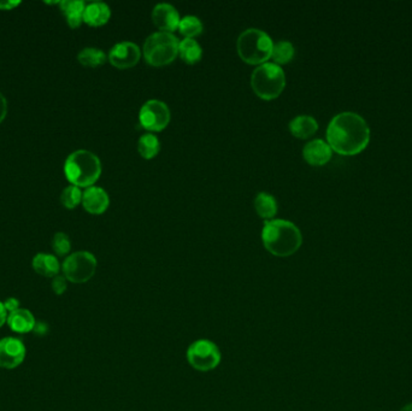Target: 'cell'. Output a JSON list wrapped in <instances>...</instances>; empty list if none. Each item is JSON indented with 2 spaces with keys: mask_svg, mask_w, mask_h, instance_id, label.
Returning a JSON list of instances; mask_svg holds the SVG:
<instances>
[{
  "mask_svg": "<svg viewBox=\"0 0 412 411\" xmlns=\"http://www.w3.org/2000/svg\"><path fill=\"white\" fill-rule=\"evenodd\" d=\"M327 139L331 150L340 155H357L369 144V126L358 113L343 111L331 118Z\"/></svg>",
  "mask_w": 412,
  "mask_h": 411,
  "instance_id": "cell-1",
  "label": "cell"
},
{
  "mask_svg": "<svg viewBox=\"0 0 412 411\" xmlns=\"http://www.w3.org/2000/svg\"><path fill=\"white\" fill-rule=\"evenodd\" d=\"M262 241L264 248L273 256L288 257L299 250L303 235L292 222L271 220L263 227Z\"/></svg>",
  "mask_w": 412,
  "mask_h": 411,
  "instance_id": "cell-2",
  "label": "cell"
},
{
  "mask_svg": "<svg viewBox=\"0 0 412 411\" xmlns=\"http://www.w3.org/2000/svg\"><path fill=\"white\" fill-rule=\"evenodd\" d=\"M64 174L74 186L92 187L101 178V159L87 150H77L66 158Z\"/></svg>",
  "mask_w": 412,
  "mask_h": 411,
  "instance_id": "cell-3",
  "label": "cell"
},
{
  "mask_svg": "<svg viewBox=\"0 0 412 411\" xmlns=\"http://www.w3.org/2000/svg\"><path fill=\"white\" fill-rule=\"evenodd\" d=\"M273 43L266 31L250 28L238 38L236 49L240 59L248 64H264L271 59Z\"/></svg>",
  "mask_w": 412,
  "mask_h": 411,
  "instance_id": "cell-4",
  "label": "cell"
},
{
  "mask_svg": "<svg viewBox=\"0 0 412 411\" xmlns=\"http://www.w3.org/2000/svg\"><path fill=\"white\" fill-rule=\"evenodd\" d=\"M251 86L259 98L264 101H273L285 89V71L275 63L261 64L252 71Z\"/></svg>",
  "mask_w": 412,
  "mask_h": 411,
  "instance_id": "cell-5",
  "label": "cell"
},
{
  "mask_svg": "<svg viewBox=\"0 0 412 411\" xmlns=\"http://www.w3.org/2000/svg\"><path fill=\"white\" fill-rule=\"evenodd\" d=\"M178 38L171 33L157 31L151 34L144 44V56L150 66L170 64L179 55Z\"/></svg>",
  "mask_w": 412,
  "mask_h": 411,
  "instance_id": "cell-6",
  "label": "cell"
},
{
  "mask_svg": "<svg viewBox=\"0 0 412 411\" xmlns=\"http://www.w3.org/2000/svg\"><path fill=\"white\" fill-rule=\"evenodd\" d=\"M187 361L198 372H211L220 365L222 355L220 347L208 339H199L193 342L186 352Z\"/></svg>",
  "mask_w": 412,
  "mask_h": 411,
  "instance_id": "cell-7",
  "label": "cell"
},
{
  "mask_svg": "<svg viewBox=\"0 0 412 411\" xmlns=\"http://www.w3.org/2000/svg\"><path fill=\"white\" fill-rule=\"evenodd\" d=\"M96 270V258L89 251H77L66 257L62 264L63 276L73 283H85Z\"/></svg>",
  "mask_w": 412,
  "mask_h": 411,
  "instance_id": "cell-8",
  "label": "cell"
},
{
  "mask_svg": "<svg viewBox=\"0 0 412 411\" xmlns=\"http://www.w3.org/2000/svg\"><path fill=\"white\" fill-rule=\"evenodd\" d=\"M139 118L144 128L152 132H159L169 124L170 110L166 103L151 99L141 106Z\"/></svg>",
  "mask_w": 412,
  "mask_h": 411,
  "instance_id": "cell-9",
  "label": "cell"
},
{
  "mask_svg": "<svg viewBox=\"0 0 412 411\" xmlns=\"http://www.w3.org/2000/svg\"><path fill=\"white\" fill-rule=\"evenodd\" d=\"M27 349L24 342L15 337L0 339V368L16 369L24 363Z\"/></svg>",
  "mask_w": 412,
  "mask_h": 411,
  "instance_id": "cell-10",
  "label": "cell"
},
{
  "mask_svg": "<svg viewBox=\"0 0 412 411\" xmlns=\"http://www.w3.org/2000/svg\"><path fill=\"white\" fill-rule=\"evenodd\" d=\"M140 49L136 44L131 41H122V43L116 44L112 47L109 54V61L112 66L119 68V69H128L136 66V63L140 61Z\"/></svg>",
  "mask_w": 412,
  "mask_h": 411,
  "instance_id": "cell-11",
  "label": "cell"
},
{
  "mask_svg": "<svg viewBox=\"0 0 412 411\" xmlns=\"http://www.w3.org/2000/svg\"><path fill=\"white\" fill-rule=\"evenodd\" d=\"M152 20L159 29H162V31L171 33L178 29L181 19H180L178 10L174 8L173 5L162 3L154 6V11H152Z\"/></svg>",
  "mask_w": 412,
  "mask_h": 411,
  "instance_id": "cell-12",
  "label": "cell"
},
{
  "mask_svg": "<svg viewBox=\"0 0 412 411\" xmlns=\"http://www.w3.org/2000/svg\"><path fill=\"white\" fill-rule=\"evenodd\" d=\"M110 204L108 193L101 187H89L82 194V206L86 211L93 215L105 213Z\"/></svg>",
  "mask_w": 412,
  "mask_h": 411,
  "instance_id": "cell-13",
  "label": "cell"
},
{
  "mask_svg": "<svg viewBox=\"0 0 412 411\" xmlns=\"http://www.w3.org/2000/svg\"><path fill=\"white\" fill-rule=\"evenodd\" d=\"M333 155V150L324 140L315 139L308 141L303 148L305 161L311 166H323L328 163Z\"/></svg>",
  "mask_w": 412,
  "mask_h": 411,
  "instance_id": "cell-14",
  "label": "cell"
},
{
  "mask_svg": "<svg viewBox=\"0 0 412 411\" xmlns=\"http://www.w3.org/2000/svg\"><path fill=\"white\" fill-rule=\"evenodd\" d=\"M6 325L15 333L26 334L34 330L36 321L31 311L19 308V310L12 311L8 315Z\"/></svg>",
  "mask_w": 412,
  "mask_h": 411,
  "instance_id": "cell-15",
  "label": "cell"
},
{
  "mask_svg": "<svg viewBox=\"0 0 412 411\" xmlns=\"http://www.w3.org/2000/svg\"><path fill=\"white\" fill-rule=\"evenodd\" d=\"M111 17V10L108 5L101 1H94L91 4L86 5L84 11V22L92 26V27H99L106 24Z\"/></svg>",
  "mask_w": 412,
  "mask_h": 411,
  "instance_id": "cell-16",
  "label": "cell"
},
{
  "mask_svg": "<svg viewBox=\"0 0 412 411\" xmlns=\"http://www.w3.org/2000/svg\"><path fill=\"white\" fill-rule=\"evenodd\" d=\"M33 269L39 275L45 276V278H52L58 275L61 270V264L58 262L57 257L50 253H38L35 255L31 262Z\"/></svg>",
  "mask_w": 412,
  "mask_h": 411,
  "instance_id": "cell-17",
  "label": "cell"
},
{
  "mask_svg": "<svg viewBox=\"0 0 412 411\" xmlns=\"http://www.w3.org/2000/svg\"><path fill=\"white\" fill-rule=\"evenodd\" d=\"M318 129L317 121L308 115H301V116L294 117L289 122V131L293 136H297L299 139H306L313 136Z\"/></svg>",
  "mask_w": 412,
  "mask_h": 411,
  "instance_id": "cell-18",
  "label": "cell"
},
{
  "mask_svg": "<svg viewBox=\"0 0 412 411\" xmlns=\"http://www.w3.org/2000/svg\"><path fill=\"white\" fill-rule=\"evenodd\" d=\"M63 15L66 16V22L71 28L80 27L84 21V11L86 5L81 0H64L59 3Z\"/></svg>",
  "mask_w": 412,
  "mask_h": 411,
  "instance_id": "cell-19",
  "label": "cell"
},
{
  "mask_svg": "<svg viewBox=\"0 0 412 411\" xmlns=\"http://www.w3.org/2000/svg\"><path fill=\"white\" fill-rule=\"evenodd\" d=\"M254 209L262 218H273L278 213V203L273 196L261 192L254 198Z\"/></svg>",
  "mask_w": 412,
  "mask_h": 411,
  "instance_id": "cell-20",
  "label": "cell"
},
{
  "mask_svg": "<svg viewBox=\"0 0 412 411\" xmlns=\"http://www.w3.org/2000/svg\"><path fill=\"white\" fill-rule=\"evenodd\" d=\"M179 55L186 63L194 64L201 61L203 50L201 45L197 43V40L186 38L179 45Z\"/></svg>",
  "mask_w": 412,
  "mask_h": 411,
  "instance_id": "cell-21",
  "label": "cell"
},
{
  "mask_svg": "<svg viewBox=\"0 0 412 411\" xmlns=\"http://www.w3.org/2000/svg\"><path fill=\"white\" fill-rule=\"evenodd\" d=\"M77 59L82 66L96 68V66H103L106 62V55L104 51L96 49V47H86L80 51V54L77 55Z\"/></svg>",
  "mask_w": 412,
  "mask_h": 411,
  "instance_id": "cell-22",
  "label": "cell"
},
{
  "mask_svg": "<svg viewBox=\"0 0 412 411\" xmlns=\"http://www.w3.org/2000/svg\"><path fill=\"white\" fill-rule=\"evenodd\" d=\"M159 150H161V143H159V138L151 133L144 134L138 141V151L144 158H154L157 156Z\"/></svg>",
  "mask_w": 412,
  "mask_h": 411,
  "instance_id": "cell-23",
  "label": "cell"
},
{
  "mask_svg": "<svg viewBox=\"0 0 412 411\" xmlns=\"http://www.w3.org/2000/svg\"><path fill=\"white\" fill-rule=\"evenodd\" d=\"M179 31H181V34L185 35L186 38L193 39V38L201 34L203 24L196 16H186L180 21Z\"/></svg>",
  "mask_w": 412,
  "mask_h": 411,
  "instance_id": "cell-24",
  "label": "cell"
},
{
  "mask_svg": "<svg viewBox=\"0 0 412 411\" xmlns=\"http://www.w3.org/2000/svg\"><path fill=\"white\" fill-rule=\"evenodd\" d=\"M293 56H294V47L289 41L282 40L273 44L271 59H273L275 64H286L293 59Z\"/></svg>",
  "mask_w": 412,
  "mask_h": 411,
  "instance_id": "cell-25",
  "label": "cell"
},
{
  "mask_svg": "<svg viewBox=\"0 0 412 411\" xmlns=\"http://www.w3.org/2000/svg\"><path fill=\"white\" fill-rule=\"evenodd\" d=\"M82 192L80 188L74 185L66 187L61 194V202L63 206H66V209H74L76 208L80 203H82Z\"/></svg>",
  "mask_w": 412,
  "mask_h": 411,
  "instance_id": "cell-26",
  "label": "cell"
},
{
  "mask_svg": "<svg viewBox=\"0 0 412 411\" xmlns=\"http://www.w3.org/2000/svg\"><path fill=\"white\" fill-rule=\"evenodd\" d=\"M52 248L58 256H66L70 253V248H71L69 237L63 232L54 234V239H52Z\"/></svg>",
  "mask_w": 412,
  "mask_h": 411,
  "instance_id": "cell-27",
  "label": "cell"
},
{
  "mask_svg": "<svg viewBox=\"0 0 412 411\" xmlns=\"http://www.w3.org/2000/svg\"><path fill=\"white\" fill-rule=\"evenodd\" d=\"M66 281H68V280H66L64 276H54V279H52V290H54L56 295H62L63 293L66 291V288H68Z\"/></svg>",
  "mask_w": 412,
  "mask_h": 411,
  "instance_id": "cell-28",
  "label": "cell"
},
{
  "mask_svg": "<svg viewBox=\"0 0 412 411\" xmlns=\"http://www.w3.org/2000/svg\"><path fill=\"white\" fill-rule=\"evenodd\" d=\"M4 307L8 311L9 314L12 313V311L19 310V300L15 297H10V298L6 299L4 302Z\"/></svg>",
  "mask_w": 412,
  "mask_h": 411,
  "instance_id": "cell-29",
  "label": "cell"
},
{
  "mask_svg": "<svg viewBox=\"0 0 412 411\" xmlns=\"http://www.w3.org/2000/svg\"><path fill=\"white\" fill-rule=\"evenodd\" d=\"M6 115H8V101L4 96L0 93V123L5 120Z\"/></svg>",
  "mask_w": 412,
  "mask_h": 411,
  "instance_id": "cell-30",
  "label": "cell"
},
{
  "mask_svg": "<svg viewBox=\"0 0 412 411\" xmlns=\"http://www.w3.org/2000/svg\"><path fill=\"white\" fill-rule=\"evenodd\" d=\"M9 313L6 311L4 307V303L0 302V328L4 326L6 323V320H8Z\"/></svg>",
  "mask_w": 412,
  "mask_h": 411,
  "instance_id": "cell-31",
  "label": "cell"
},
{
  "mask_svg": "<svg viewBox=\"0 0 412 411\" xmlns=\"http://www.w3.org/2000/svg\"><path fill=\"white\" fill-rule=\"evenodd\" d=\"M21 1H0V10H12V9L19 6Z\"/></svg>",
  "mask_w": 412,
  "mask_h": 411,
  "instance_id": "cell-32",
  "label": "cell"
},
{
  "mask_svg": "<svg viewBox=\"0 0 412 411\" xmlns=\"http://www.w3.org/2000/svg\"><path fill=\"white\" fill-rule=\"evenodd\" d=\"M401 411H412V403L406 404L404 407H401Z\"/></svg>",
  "mask_w": 412,
  "mask_h": 411,
  "instance_id": "cell-33",
  "label": "cell"
}]
</instances>
